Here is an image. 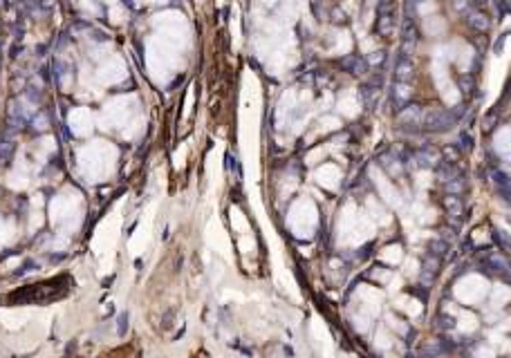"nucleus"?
I'll list each match as a JSON object with an SVG mask.
<instances>
[{
	"instance_id": "obj_10",
	"label": "nucleus",
	"mask_w": 511,
	"mask_h": 358,
	"mask_svg": "<svg viewBox=\"0 0 511 358\" xmlns=\"http://www.w3.org/2000/svg\"><path fill=\"white\" fill-rule=\"evenodd\" d=\"M444 186H446V192H448V195H460V192L466 188V183H464V179L455 175V177H451L448 181H444Z\"/></svg>"
},
{
	"instance_id": "obj_15",
	"label": "nucleus",
	"mask_w": 511,
	"mask_h": 358,
	"mask_svg": "<svg viewBox=\"0 0 511 358\" xmlns=\"http://www.w3.org/2000/svg\"><path fill=\"white\" fill-rule=\"evenodd\" d=\"M451 114H453V119H462V116L466 114V105L464 103H460V105H455V110H451Z\"/></svg>"
},
{
	"instance_id": "obj_5",
	"label": "nucleus",
	"mask_w": 511,
	"mask_h": 358,
	"mask_svg": "<svg viewBox=\"0 0 511 358\" xmlns=\"http://www.w3.org/2000/svg\"><path fill=\"white\" fill-rule=\"evenodd\" d=\"M412 76H415V65L408 56H399L397 65H394V81L397 83H410Z\"/></svg>"
},
{
	"instance_id": "obj_16",
	"label": "nucleus",
	"mask_w": 511,
	"mask_h": 358,
	"mask_svg": "<svg viewBox=\"0 0 511 358\" xmlns=\"http://www.w3.org/2000/svg\"><path fill=\"white\" fill-rule=\"evenodd\" d=\"M460 141H462V148H471V137L466 132L460 134Z\"/></svg>"
},
{
	"instance_id": "obj_17",
	"label": "nucleus",
	"mask_w": 511,
	"mask_h": 358,
	"mask_svg": "<svg viewBox=\"0 0 511 358\" xmlns=\"http://www.w3.org/2000/svg\"><path fill=\"white\" fill-rule=\"evenodd\" d=\"M27 96H29L31 101H38V98H40V92H36L34 88H29V92H27Z\"/></svg>"
},
{
	"instance_id": "obj_9",
	"label": "nucleus",
	"mask_w": 511,
	"mask_h": 358,
	"mask_svg": "<svg viewBox=\"0 0 511 358\" xmlns=\"http://www.w3.org/2000/svg\"><path fill=\"white\" fill-rule=\"evenodd\" d=\"M444 208L448 210V215H460L462 213L460 195H446V197H444Z\"/></svg>"
},
{
	"instance_id": "obj_8",
	"label": "nucleus",
	"mask_w": 511,
	"mask_h": 358,
	"mask_svg": "<svg viewBox=\"0 0 511 358\" xmlns=\"http://www.w3.org/2000/svg\"><path fill=\"white\" fill-rule=\"evenodd\" d=\"M410 96H412V92H410V88H408V83H397L394 85V90H392V101L397 103V105H408V101H410ZM399 107V110H401Z\"/></svg>"
},
{
	"instance_id": "obj_1",
	"label": "nucleus",
	"mask_w": 511,
	"mask_h": 358,
	"mask_svg": "<svg viewBox=\"0 0 511 358\" xmlns=\"http://www.w3.org/2000/svg\"><path fill=\"white\" fill-rule=\"evenodd\" d=\"M453 125H455V119L451 110H444V107H428L421 116V130L426 132H446Z\"/></svg>"
},
{
	"instance_id": "obj_18",
	"label": "nucleus",
	"mask_w": 511,
	"mask_h": 358,
	"mask_svg": "<svg viewBox=\"0 0 511 358\" xmlns=\"http://www.w3.org/2000/svg\"><path fill=\"white\" fill-rule=\"evenodd\" d=\"M505 38H507V34H505V36H500V40H498V47H496V52H502V45H505Z\"/></svg>"
},
{
	"instance_id": "obj_4",
	"label": "nucleus",
	"mask_w": 511,
	"mask_h": 358,
	"mask_svg": "<svg viewBox=\"0 0 511 358\" xmlns=\"http://www.w3.org/2000/svg\"><path fill=\"white\" fill-rule=\"evenodd\" d=\"M415 161H417V166H421V168H437V166L442 164V152L435 150V148H430V146H424L415 152Z\"/></svg>"
},
{
	"instance_id": "obj_19",
	"label": "nucleus",
	"mask_w": 511,
	"mask_h": 358,
	"mask_svg": "<svg viewBox=\"0 0 511 358\" xmlns=\"http://www.w3.org/2000/svg\"><path fill=\"white\" fill-rule=\"evenodd\" d=\"M40 4L43 7H52V0H40Z\"/></svg>"
},
{
	"instance_id": "obj_11",
	"label": "nucleus",
	"mask_w": 511,
	"mask_h": 358,
	"mask_svg": "<svg viewBox=\"0 0 511 358\" xmlns=\"http://www.w3.org/2000/svg\"><path fill=\"white\" fill-rule=\"evenodd\" d=\"M442 159L446 161V164H451V166H455L457 161H460V146H446L442 150Z\"/></svg>"
},
{
	"instance_id": "obj_13",
	"label": "nucleus",
	"mask_w": 511,
	"mask_h": 358,
	"mask_svg": "<svg viewBox=\"0 0 511 358\" xmlns=\"http://www.w3.org/2000/svg\"><path fill=\"white\" fill-rule=\"evenodd\" d=\"M428 249H430V253H433V255H444V253H446V249H448V244H446V242L435 240V242H430Z\"/></svg>"
},
{
	"instance_id": "obj_14",
	"label": "nucleus",
	"mask_w": 511,
	"mask_h": 358,
	"mask_svg": "<svg viewBox=\"0 0 511 358\" xmlns=\"http://www.w3.org/2000/svg\"><path fill=\"white\" fill-rule=\"evenodd\" d=\"M496 237H498V242L502 244V249H505V251H511V240L505 235V233H502V231H496Z\"/></svg>"
},
{
	"instance_id": "obj_12",
	"label": "nucleus",
	"mask_w": 511,
	"mask_h": 358,
	"mask_svg": "<svg viewBox=\"0 0 511 358\" xmlns=\"http://www.w3.org/2000/svg\"><path fill=\"white\" fill-rule=\"evenodd\" d=\"M457 88H460L464 94H473V90H475V81H473V76H471V74L460 76V79H457Z\"/></svg>"
},
{
	"instance_id": "obj_2",
	"label": "nucleus",
	"mask_w": 511,
	"mask_h": 358,
	"mask_svg": "<svg viewBox=\"0 0 511 358\" xmlns=\"http://www.w3.org/2000/svg\"><path fill=\"white\" fill-rule=\"evenodd\" d=\"M421 116H424V107L417 105V103H408L399 110L397 114V121L401 128L410 130V132H417L421 128Z\"/></svg>"
},
{
	"instance_id": "obj_6",
	"label": "nucleus",
	"mask_w": 511,
	"mask_h": 358,
	"mask_svg": "<svg viewBox=\"0 0 511 358\" xmlns=\"http://www.w3.org/2000/svg\"><path fill=\"white\" fill-rule=\"evenodd\" d=\"M464 20L466 25H469L471 31H478V34H484V31H489V27H491V20H489L487 16H484L482 11H475V9H471V11L464 13Z\"/></svg>"
},
{
	"instance_id": "obj_7",
	"label": "nucleus",
	"mask_w": 511,
	"mask_h": 358,
	"mask_svg": "<svg viewBox=\"0 0 511 358\" xmlns=\"http://www.w3.org/2000/svg\"><path fill=\"white\" fill-rule=\"evenodd\" d=\"M341 67H343L345 72H350V74H366L368 72V61H363L361 56H354V54H350V56H345V58H341V63H339Z\"/></svg>"
},
{
	"instance_id": "obj_3",
	"label": "nucleus",
	"mask_w": 511,
	"mask_h": 358,
	"mask_svg": "<svg viewBox=\"0 0 511 358\" xmlns=\"http://www.w3.org/2000/svg\"><path fill=\"white\" fill-rule=\"evenodd\" d=\"M417 40H419V31H417L415 20L408 16L406 22H403V29H401V56L410 58V54L415 52V47H417Z\"/></svg>"
}]
</instances>
